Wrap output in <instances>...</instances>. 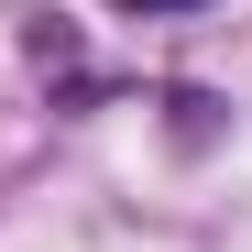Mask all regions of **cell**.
Returning <instances> with one entry per match:
<instances>
[{"mask_svg":"<svg viewBox=\"0 0 252 252\" xmlns=\"http://www.w3.org/2000/svg\"><path fill=\"white\" fill-rule=\"evenodd\" d=\"M110 11H197V0H110Z\"/></svg>","mask_w":252,"mask_h":252,"instance_id":"obj_1","label":"cell"}]
</instances>
